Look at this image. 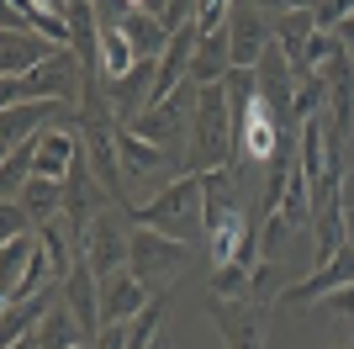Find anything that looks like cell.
Instances as JSON below:
<instances>
[{
  "label": "cell",
  "instance_id": "cell-19",
  "mask_svg": "<svg viewBox=\"0 0 354 349\" xmlns=\"http://www.w3.org/2000/svg\"><path fill=\"white\" fill-rule=\"evenodd\" d=\"M207 296H222V302H243V296H254V265H217Z\"/></svg>",
  "mask_w": 354,
  "mask_h": 349
},
{
  "label": "cell",
  "instance_id": "cell-4",
  "mask_svg": "<svg viewBox=\"0 0 354 349\" xmlns=\"http://www.w3.org/2000/svg\"><path fill=\"white\" fill-rule=\"evenodd\" d=\"M196 254H201L196 244L164 238V233H153V228H133V244H127V270H133V276L143 280L153 296H164V291L185 276V265H191Z\"/></svg>",
  "mask_w": 354,
  "mask_h": 349
},
{
  "label": "cell",
  "instance_id": "cell-10",
  "mask_svg": "<svg viewBox=\"0 0 354 349\" xmlns=\"http://www.w3.org/2000/svg\"><path fill=\"white\" fill-rule=\"evenodd\" d=\"M64 302H69V312L80 318V334L85 339H101V276L90 270V260H80L69 270V280H64Z\"/></svg>",
  "mask_w": 354,
  "mask_h": 349
},
{
  "label": "cell",
  "instance_id": "cell-14",
  "mask_svg": "<svg viewBox=\"0 0 354 349\" xmlns=\"http://www.w3.org/2000/svg\"><path fill=\"white\" fill-rule=\"evenodd\" d=\"M64 296V286L53 280V286L43 291V296H32V302H16V307H6V318H0V339L6 344H16V339H27V334H37V323L48 318V307Z\"/></svg>",
  "mask_w": 354,
  "mask_h": 349
},
{
  "label": "cell",
  "instance_id": "cell-8",
  "mask_svg": "<svg viewBox=\"0 0 354 349\" xmlns=\"http://www.w3.org/2000/svg\"><path fill=\"white\" fill-rule=\"evenodd\" d=\"M227 43H233V69H259V58L275 43V27H270V11L254 6V0H238L233 16H227Z\"/></svg>",
  "mask_w": 354,
  "mask_h": 349
},
{
  "label": "cell",
  "instance_id": "cell-2",
  "mask_svg": "<svg viewBox=\"0 0 354 349\" xmlns=\"http://www.w3.org/2000/svg\"><path fill=\"white\" fill-rule=\"evenodd\" d=\"M138 228H153L164 238H180V244L207 249V222H201V174H175L164 180L148 202L133 206Z\"/></svg>",
  "mask_w": 354,
  "mask_h": 349
},
{
  "label": "cell",
  "instance_id": "cell-18",
  "mask_svg": "<svg viewBox=\"0 0 354 349\" xmlns=\"http://www.w3.org/2000/svg\"><path fill=\"white\" fill-rule=\"evenodd\" d=\"M43 249V238H32V233H21V238H6V249H0V291H11L16 280H21V270L32 265V254Z\"/></svg>",
  "mask_w": 354,
  "mask_h": 349
},
{
  "label": "cell",
  "instance_id": "cell-3",
  "mask_svg": "<svg viewBox=\"0 0 354 349\" xmlns=\"http://www.w3.org/2000/svg\"><path fill=\"white\" fill-rule=\"evenodd\" d=\"M80 96H85V64H80L74 48H59L43 69H32V74H21V80H6V85H0V101L6 106H27V101H69V106H80Z\"/></svg>",
  "mask_w": 354,
  "mask_h": 349
},
{
  "label": "cell",
  "instance_id": "cell-20",
  "mask_svg": "<svg viewBox=\"0 0 354 349\" xmlns=\"http://www.w3.org/2000/svg\"><path fill=\"white\" fill-rule=\"evenodd\" d=\"M317 318H328V323H344V328H354V286H344V291H328L323 302H317Z\"/></svg>",
  "mask_w": 354,
  "mask_h": 349
},
{
  "label": "cell",
  "instance_id": "cell-13",
  "mask_svg": "<svg viewBox=\"0 0 354 349\" xmlns=\"http://www.w3.org/2000/svg\"><path fill=\"white\" fill-rule=\"evenodd\" d=\"M53 53H59V48L48 43V37H37V32L6 37V43H0V74H6V80H21V74L43 69V64H48Z\"/></svg>",
  "mask_w": 354,
  "mask_h": 349
},
{
  "label": "cell",
  "instance_id": "cell-7",
  "mask_svg": "<svg viewBox=\"0 0 354 349\" xmlns=\"http://www.w3.org/2000/svg\"><path fill=\"white\" fill-rule=\"evenodd\" d=\"M127 206H111V212H101V217L90 222L85 244H80V254L90 260V270L101 280H111L117 270H127V244H133V228H127Z\"/></svg>",
  "mask_w": 354,
  "mask_h": 349
},
{
  "label": "cell",
  "instance_id": "cell-5",
  "mask_svg": "<svg viewBox=\"0 0 354 349\" xmlns=\"http://www.w3.org/2000/svg\"><path fill=\"white\" fill-rule=\"evenodd\" d=\"M196 96H201V90L185 80L175 96H164L159 106H148V111L133 122L138 138H148L153 148H164L175 170H185V143H191V122H196Z\"/></svg>",
  "mask_w": 354,
  "mask_h": 349
},
{
  "label": "cell",
  "instance_id": "cell-12",
  "mask_svg": "<svg viewBox=\"0 0 354 349\" xmlns=\"http://www.w3.org/2000/svg\"><path fill=\"white\" fill-rule=\"evenodd\" d=\"M117 154H122V174H127V186H133V180H148V174L175 170V164H169V154H164V148H153L148 138H138L133 127L117 132ZM180 174H185V170H180Z\"/></svg>",
  "mask_w": 354,
  "mask_h": 349
},
{
  "label": "cell",
  "instance_id": "cell-17",
  "mask_svg": "<svg viewBox=\"0 0 354 349\" xmlns=\"http://www.w3.org/2000/svg\"><path fill=\"white\" fill-rule=\"evenodd\" d=\"M37 344H43V349H80V344H85V334H80V318L69 312V302H64V296L48 307V318L37 323Z\"/></svg>",
  "mask_w": 354,
  "mask_h": 349
},
{
  "label": "cell",
  "instance_id": "cell-21",
  "mask_svg": "<svg viewBox=\"0 0 354 349\" xmlns=\"http://www.w3.org/2000/svg\"><path fill=\"white\" fill-rule=\"evenodd\" d=\"M227 16H233V6H227V0H201V11H196V32H201V37L227 32Z\"/></svg>",
  "mask_w": 354,
  "mask_h": 349
},
{
  "label": "cell",
  "instance_id": "cell-15",
  "mask_svg": "<svg viewBox=\"0 0 354 349\" xmlns=\"http://www.w3.org/2000/svg\"><path fill=\"white\" fill-rule=\"evenodd\" d=\"M122 32H127V43H133L138 58H164V48H169V32L159 27V16L148 11V6H133V16L122 21Z\"/></svg>",
  "mask_w": 354,
  "mask_h": 349
},
{
  "label": "cell",
  "instance_id": "cell-22",
  "mask_svg": "<svg viewBox=\"0 0 354 349\" xmlns=\"http://www.w3.org/2000/svg\"><path fill=\"white\" fill-rule=\"evenodd\" d=\"M27 228H32L27 206H21V202H0V238H21Z\"/></svg>",
  "mask_w": 354,
  "mask_h": 349
},
{
  "label": "cell",
  "instance_id": "cell-1",
  "mask_svg": "<svg viewBox=\"0 0 354 349\" xmlns=\"http://www.w3.org/2000/svg\"><path fill=\"white\" fill-rule=\"evenodd\" d=\"M238 159V122L233 101L222 85H207L196 96V122H191V143H185V174H212L227 170Z\"/></svg>",
  "mask_w": 354,
  "mask_h": 349
},
{
  "label": "cell",
  "instance_id": "cell-16",
  "mask_svg": "<svg viewBox=\"0 0 354 349\" xmlns=\"http://www.w3.org/2000/svg\"><path fill=\"white\" fill-rule=\"evenodd\" d=\"M21 206H27L32 228L59 222V217H64V180H37V174H32L27 190H21Z\"/></svg>",
  "mask_w": 354,
  "mask_h": 349
},
{
  "label": "cell",
  "instance_id": "cell-24",
  "mask_svg": "<svg viewBox=\"0 0 354 349\" xmlns=\"http://www.w3.org/2000/svg\"><path fill=\"white\" fill-rule=\"evenodd\" d=\"M339 37H344V48H349V58H354V11H349V21L339 27Z\"/></svg>",
  "mask_w": 354,
  "mask_h": 349
},
{
  "label": "cell",
  "instance_id": "cell-6",
  "mask_svg": "<svg viewBox=\"0 0 354 349\" xmlns=\"http://www.w3.org/2000/svg\"><path fill=\"white\" fill-rule=\"evenodd\" d=\"M270 307L275 302H222V296H207V318L217 323V334L227 349H265L270 344Z\"/></svg>",
  "mask_w": 354,
  "mask_h": 349
},
{
  "label": "cell",
  "instance_id": "cell-9",
  "mask_svg": "<svg viewBox=\"0 0 354 349\" xmlns=\"http://www.w3.org/2000/svg\"><path fill=\"white\" fill-rule=\"evenodd\" d=\"M344 286H354V249L344 244L339 254L328 265H317L307 280H296V286H286L281 296H275V307H301V302H323L328 291H344Z\"/></svg>",
  "mask_w": 354,
  "mask_h": 349
},
{
  "label": "cell",
  "instance_id": "cell-27",
  "mask_svg": "<svg viewBox=\"0 0 354 349\" xmlns=\"http://www.w3.org/2000/svg\"><path fill=\"white\" fill-rule=\"evenodd\" d=\"M80 349H85V344H80Z\"/></svg>",
  "mask_w": 354,
  "mask_h": 349
},
{
  "label": "cell",
  "instance_id": "cell-26",
  "mask_svg": "<svg viewBox=\"0 0 354 349\" xmlns=\"http://www.w3.org/2000/svg\"><path fill=\"white\" fill-rule=\"evenodd\" d=\"M339 349H354V339H344V344H339Z\"/></svg>",
  "mask_w": 354,
  "mask_h": 349
},
{
  "label": "cell",
  "instance_id": "cell-11",
  "mask_svg": "<svg viewBox=\"0 0 354 349\" xmlns=\"http://www.w3.org/2000/svg\"><path fill=\"white\" fill-rule=\"evenodd\" d=\"M148 302H153V291L133 270H117L111 280H101V323H138Z\"/></svg>",
  "mask_w": 354,
  "mask_h": 349
},
{
  "label": "cell",
  "instance_id": "cell-23",
  "mask_svg": "<svg viewBox=\"0 0 354 349\" xmlns=\"http://www.w3.org/2000/svg\"><path fill=\"white\" fill-rule=\"evenodd\" d=\"M349 11L354 6H344V0H323V6H317V32H339L344 21H349Z\"/></svg>",
  "mask_w": 354,
  "mask_h": 349
},
{
  "label": "cell",
  "instance_id": "cell-25",
  "mask_svg": "<svg viewBox=\"0 0 354 349\" xmlns=\"http://www.w3.org/2000/svg\"><path fill=\"white\" fill-rule=\"evenodd\" d=\"M344 244L354 249V212H344Z\"/></svg>",
  "mask_w": 354,
  "mask_h": 349
}]
</instances>
